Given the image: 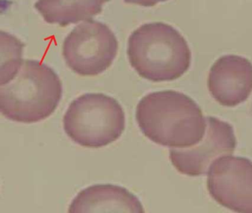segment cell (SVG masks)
Segmentation results:
<instances>
[{
	"label": "cell",
	"instance_id": "cell-6",
	"mask_svg": "<svg viewBox=\"0 0 252 213\" xmlns=\"http://www.w3.org/2000/svg\"><path fill=\"white\" fill-rule=\"evenodd\" d=\"M211 196L232 211L252 213V161L224 155L215 160L207 173Z\"/></svg>",
	"mask_w": 252,
	"mask_h": 213
},
{
	"label": "cell",
	"instance_id": "cell-2",
	"mask_svg": "<svg viewBox=\"0 0 252 213\" xmlns=\"http://www.w3.org/2000/svg\"><path fill=\"white\" fill-rule=\"evenodd\" d=\"M127 56L138 75L154 82L177 79L191 65L185 38L163 22L144 24L134 31L128 40Z\"/></svg>",
	"mask_w": 252,
	"mask_h": 213
},
{
	"label": "cell",
	"instance_id": "cell-3",
	"mask_svg": "<svg viewBox=\"0 0 252 213\" xmlns=\"http://www.w3.org/2000/svg\"><path fill=\"white\" fill-rule=\"evenodd\" d=\"M63 92L61 80L52 68L26 59L15 76L0 85V111L11 121L39 122L55 112Z\"/></svg>",
	"mask_w": 252,
	"mask_h": 213
},
{
	"label": "cell",
	"instance_id": "cell-10",
	"mask_svg": "<svg viewBox=\"0 0 252 213\" xmlns=\"http://www.w3.org/2000/svg\"><path fill=\"white\" fill-rule=\"evenodd\" d=\"M110 0H38L34 7L45 22L62 27L91 20Z\"/></svg>",
	"mask_w": 252,
	"mask_h": 213
},
{
	"label": "cell",
	"instance_id": "cell-11",
	"mask_svg": "<svg viewBox=\"0 0 252 213\" xmlns=\"http://www.w3.org/2000/svg\"><path fill=\"white\" fill-rule=\"evenodd\" d=\"M2 65L0 85L11 81L21 67L25 44L14 36L2 31Z\"/></svg>",
	"mask_w": 252,
	"mask_h": 213
},
{
	"label": "cell",
	"instance_id": "cell-7",
	"mask_svg": "<svg viewBox=\"0 0 252 213\" xmlns=\"http://www.w3.org/2000/svg\"><path fill=\"white\" fill-rule=\"evenodd\" d=\"M206 120V133L197 144L169 150L171 162L181 174H206L215 160L231 155L235 149L237 139L232 126L215 117L208 116Z\"/></svg>",
	"mask_w": 252,
	"mask_h": 213
},
{
	"label": "cell",
	"instance_id": "cell-9",
	"mask_svg": "<svg viewBox=\"0 0 252 213\" xmlns=\"http://www.w3.org/2000/svg\"><path fill=\"white\" fill-rule=\"evenodd\" d=\"M69 213H144L140 200L126 188L113 184H95L77 194Z\"/></svg>",
	"mask_w": 252,
	"mask_h": 213
},
{
	"label": "cell",
	"instance_id": "cell-1",
	"mask_svg": "<svg viewBox=\"0 0 252 213\" xmlns=\"http://www.w3.org/2000/svg\"><path fill=\"white\" fill-rule=\"evenodd\" d=\"M143 134L157 144L186 148L197 144L206 133L201 109L181 92H153L138 102L135 112Z\"/></svg>",
	"mask_w": 252,
	"mask_h": 213
},
{
	"label": "cell",
	"instance_id": "cell-8",
	"mask_svg": "<svg viewBox=\"0 0 252 213\" xmlns=\"http://www.w3.org/2000/svg\"><path fill=\"white\" fill-rule=\"evenodd\" d=\"M212 97L222 106H235L252 92V63L243 56L225 55L212 65L208 77Z\"/></svg>",
	"mask_w": 252,
	"mask_h": 213
},
{
	"label": "cell",
	"instance_id": "cell-4",
	"mask_svg": "<svg viewBox=\"0 0 252 213\" xmlns=\"http://www.w3.org/2000/svg\"><path fill=\"white\" fill-rule=\"evenodd\" d=\"M69 138L87 148L116 142L125 129V113L116 99L104 93H85L69 105L63 118Z\"/></svg>",
	"mask_w": 252,
	"mask_h": 213
},
{
	"label": "cell",
	"instance_id": "cell-5",
	"mask_svg": "<svg viewBox=\"0 0 252 213\" xmlns=\"http://www.w3.org/2000/svg\"><path fill=\"white\" fill-rule=\"evenodd\" d=\"M119 49L114 33L98 21L88 20L67 36L63 54L67 66L83 76H95L111 66Z\"/></svg>",
	"mask_w": 252,
	"mask_h": 213
},
{
	"label": "cell",
	"instance_id": "cell-12",
	"mask_svg": "<svg viewBox=\"0 0 252 213\" xmlns=\"http://www.w3.org/2000/svg\"><path fill=\"white\" fill-rule=\"evenodd\" d=\"M126 3L138 4L143 7H153L160 2L167 1V0H124Z\"/></svg>",
	"mask_w": 252,
	"mask_h": 213
}]
</instances>
